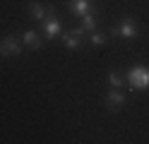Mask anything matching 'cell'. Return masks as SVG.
<instances>
[{"mask_svg":"<svg viewBox=\"0 0 149 144\" xmlns=\"http://www.w3.org/2000/svg\"><path fill=\"white\" fill-rule=\"evenodd\" d=\"M127 82H130V86L137 89V91L149 89V70H147V67H142V65L132 67V70L127 72Z\"/></svg>","mask_w":149,"mask_h":144,"instance_id":"obj_1","label":"cell"},{"mask_svg":"<svg viewBox=\"0 0 149 144\" xmlns=\"http://www.w3.org/2000/svg\"><path fill=\"white\" fill-rule=\"evenodd\" d=\"M19 53H22V46L17 41V36H5L0 41V55L10 58V55H19Z\"/></svg>","mask_w":149,"mask_h":144,"instance_id":"obj_2","label":"cell"},{"mask_svg":"<svg viewBox=\"0 0 149 144\" xmlns=\"http://www.w3.org/2000/svg\"><path fill=\"white\" fill-rule=\"evenodd\" d=\"M118 34L123 36V38H135L137 36V22L135 19H130V17H125V19H120V24H118Z\"/></svg>","mask_w":149,"mask_h":144,"instance_id":"obj_3","label":"cell"},{"mask_svg":"<svg viewBox=\"0 0 149 144\" xmlns=\"http://www.w3.org/2000/svg\"><path fill=\"white\" fill-rule=\"evenodd\" d=\"M43 31H46V38H48V41H53L55 36L60 34V19L58 17H46L43 19Z\"/></svg>","mask_w":149,"mask_h":144,"instance_id":"obj_4","label":"cell"},{"mask_svg":"<svg viewBox=\"0 0 149 144\" xmlns=\"http://www.w3.org/2000/svg\"><path fill=\"white\" fill-rule=\"evenodd\" d=\"M123 103H125V96L120 94L118 89L111 86V91H108V96H106V106H108L111 111H118V108H123Z\"/></svg>","mask_w":149,"mask_h":144,"instance_id":"obj_5","label":"cell"},{"mask_svg":"<svg viewBox=\"0 0 149 144\" xmlns=\"http://www.w3.org/2000/svg\"><path fill=\"white\" fill-rule=\"evenodd\" d=\"M70 10L74 15H87V12H91V0H70Z\"/></svg>","mask_w":149,"mask_h":144,"instance_id":"obj_6","label":"cell"},{"mask_svg":"<svg viewBox=\"0 0 149 144\" xmlns=\"http://www.w3.org/2000/svg\"><path fill=\"white\" fill-rule=\"evenodd\" d=\"M29 15L36 19V22H43V19H46V10H43L41 3H31L29 5Z\"/></svg>","mask_w":149,"mask_h":144,"instance_id":"obj_7","label":"cell"},{"mask_svg":"<svg viewBox=\"0 0 149 144\" xmlns=\"http://www.w3.org/2000/svg\"><path fill=\"white\" fill-rule=\"evenodd\" d=\"M22 41H24L26 48H41V41H39V36H36V31H26Z\"/></svg>","mask_w":149,"mask_h":144,"instance_id":"obj_8","label":"cell"},{"mask_svg":"<svg viewBox=\"0 0 149 144\" xmlns=\"http://www.w3.org/2000/svg\"><path fill=\"white\" fill-rule=\"evenodd\" d=\"M79 38H82V36H77V34L72 31V34H65V36H63V41H65V46H68L70 51H72V48L77 51V48L82 46V43H79Z\"/></svg>","mask_w":149,"mask_h":144,"instance_id":"obj_9","label":"cell"},{"mask_svg":"<svg viewBox=\"0 0 149 144\" xmlns=\"http://www.w3.org/2000/svg\"><path fill=\"white\" fill-rule=\"evenodd\" d=\"M84 31H91V29L96 26V17L91 15V12H87V15H82V24H79Z\"/></svg>","mask_w":149,"mask_h":144,"instance_id":"obj_10","label":"cell"},{"mask_svg":"<svg viewBox=\"0 0 149 144\" xmlns=\"http://www.w3.org/2000/svg\"><path fill=\"white\" fill-rule=\"evenodd\" d=\"M108 84L113 86V89H118V86H123V77H120L118 72H111L108 74Z\"/></svg>","mask_w":149,"mask_h":144,"instance_id":"obj_11","label":"cell"},{"mask_svg":"<svg viewBox=\"0 0 149 144\" xmlns=\"http://www.w3.org/2000/svg\"><path fill=\"white\" fill-rule=\"evenodd\" d=\"M89 43H94V46H104V43H106V36H104V34H99V31H91Z\"/></svg>","mask_w":149,"mask_h":144,"instance_id":"obj_12","label":"cell"}]
</instances>
